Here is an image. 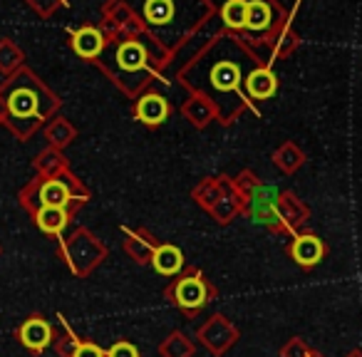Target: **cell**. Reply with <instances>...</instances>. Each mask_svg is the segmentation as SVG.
Segmentation results:
<instances>
[{
	"instance_id": "obj_1",
	"label": "cell",
	"mask_w": 362,
	"mask_h": 357,
	"mask_svg": "<svg viewBox=\"0 0 362 357\" xmlns=\"http://www.w3.org/2000/svg\"><path fill=\"white\" fill-rule=\"evenodd\" d=\"M291 253H293V258L300 263V266L310 268V266H315V263L322 261V256H325V246H322V241L317 236H313V233H305V236H298L296 238Z\"/></svg>"
},
{
	"instance_id": "obj_2",
	"label": "cell",
	"mask_w": 362,
	"mask_h": 357,
	"mask_svg": "<svg viewBox=\"0 0 362 357\" xmlns=\"http://www.w3.org/2000/svg\"><path fill=\"white\" fill-rule=\"evenodd\" d=\"M276 21V11L268 0H248V21L246 28L253 33H263L273 25Z\"/></svg>"
},
{
	"instance_id": "obj_3",
	"label": "cell",
	"mask_w": 362,
	"mask_h": 357,
	"mask_svg": "<svg viewBox=\"0 0 362 357\" xmlns=\"http://www.w3.org/2000/svg\"><path fill=\"white\" fill-rule=\"evenodd\" d=\"M246 90H248V95L256 97V100H268V97L276 95L278 80L271 70H253L246 80Z\"/></svg>"
},
{
	"instance_id": "obj_4",
	"label": "cell",
	"mask_w": 362,
	"mask_h": 357,
	"mask_svg": "<svg viewBox=\"0 0 362 357\" xmlns=\"http://www.w3.org/2000/svg\"><path fill=\"white\" fill-rule=\"evenodd\" d=\"M136 115H139V119L146 122V124H159V122H164L166 115H169V107H166V100L161 95H146L139 100Z\"/></svg>"
},
{
	"instance_id": "obj_5",
	"label": "cell",
	"mask_w": 362,
	"mask_h": 357,
	"mask_svg": "<svg viewBox=\"0 0 362 357\" xmlns=\"http://www.w3.org/2000/svg\"><path fill=\"white\" fill-rule=\"evenodd\" d=\"M176 300L184 308H199L206 303V288L199 278H184L176 288Z\"/></svg>"
},
{
	"instance_id": "obj_6",
	"label": "cell",
	"mask_w": 362,
	"mask_h": 357,
	"mask_svg": "<svg viewBox=\"0 0 362 357\" xmlns=\"http://www.w3.org/2000/svg\"><path fill=\"white\" fill-rule=\"evenodd\" d=\"M117 65L122 67V70L127 72H136L141 70V67L146 65V50L141 42H124V45L119 47V52H117Z\"/></svg>"
},
{
	"instance_id": "obj_7",
	"label": "cell",
	"mask_w": 362,
	"mask_h": 357,
	"mask_svg": "<svg viewBox=\"0 0 362 357\" xmlns=\"http://www.w3.org/2000/svg\"><path fill=\"white\" fill-rule=\"evenodd\" d=\"M21 337L23 342H25L30 350H42V347L50 342V325H47L45 320H37V317H33V320H28L25 325H23L21 330Z\"/></svg>"
},
{
	"instance_id": "obj_8",
	"label": "cell",
	"mask_w": 362,
	"mask_h": 357,
	"mask_svg": "<svg viewBox=\"0 0 362 357\" xmlns=\"http://www.w3.org/2000/svg\"><path fill=\"white\" fill-rule=\"evenodd\" d=\"M72 47H75L77 55H82V57H97L102 52V35L95 28H82V30L75 33V37H72Z\"/></svg>"
},
{
	"instance_id": "obj_9",
	"label": "cell",
	"mask_w": 362,
	"mask_h": 357,
	"mask_svg": "<svg viewBox=\"0 0 362 357\" xmlns=\"http://www.w3.org/2000/svg\"><path fill=\"white\" fill-rule=\"evenodd\" d=\"M184 266V258H181V251L174 246H161L154 251V268L164 276H174V273L181 271Z\"/></svg>"
},
{
	"instance_id": "obj_10",
	"label": "cell",
	"mask_w": 362,
	"mask_h": 357,
	"mask_svg": "<svg viewBox=\"0 0 362 357\" xmlns=\"http://www.w3.org/2000/svg\"><path fill=\"white\" fill-rule=\"evenodd\" d=\"M37 226H40L45 233H60L62 228L67 226V213H65V209L42 206L40 211H37Z\"/></svg>"
},
{
	"instance_id": "obj_11",
	"label": "cell",
	"mask_w": 362,
	"mask_h": 357,
	"mask_svg": "<svg viewBox=\"0 0 362 357\" xmlns=\"http://www.w3.org/2000/svg\"><path fill=\"white\" fill-rule=\"evenodd\" d=\"M40 201L42 206H57V209H65V204L70 201V192H67V187L62 182H57V179H52V182H47L45 187H42L40 192Z\"/></svg>"
},
{
	"instance_id": "obj_12",
	"label": "cell",
	"mask_w": 362,
	"mask_h": 357,
	"mask_svg": "<svg viewBox=\"0 0 362 357\" xmlns=\"http://www.w3.org/2000/svg\"><path fill=\"white\" fill-rule=\"evenodd\" d=\"M221 18L228 28H246L248 21V0H228L221 11Z\"/></svg>"
},
{
	"instance_id": "obj_13",
	"label": "cell",
	"mask_w": 362,
	"mask_h": 357,
	"mask_svg": "<svg viewBox=\"0 0 362 357\" xmlns=\"http://www.w3.org/2000/svg\"><path fill=\"white\" fill-rule=\"evenodd\" d=\"M211 77L218 90H236L238 82H241V70H238V65H231V62H221V65L214 67Z\"/></svg>"
},
{
	"instance_id": "obj_14",
	"label": "cell",
	"mask_w": 362,
	"mask_h": 357,
	"mask_svg": "<svg viewBox=\"0 0 362 357\" xmlns=\"http://www.w3.org/2000/svg\"><path fill=\"white\" fill-rule=\"evenodd\" d=\"M171 13H174L171 0H149V3L144 6V16H146V21H149L151 25L171 21Z\"/></svg>"
},
{
	"instance_id": "obj_15",
	"label": "cell",
	"mask_w": 362,
	"mask_h": 357,
	"mask_svg": "<svg viewBox=\"0 0 362 357\" xmlns=\"http://www.w3.org/2000/svg\"><path fill=\"white\" fill-rule=\"evenodd\" d=\"M37 110V100L30 90H18L16 95L11 97V112L18 117H28Z\"/></svg>"
},
{
	"instance_id": "obj_16",
	"label": "cell",
	"mask_w": 362,
	"mask_h": 357,
	"mask_svg": "<svg viewBox=\"0 0 362 357\" xmlns=\"http://www.w3.org/2000/svg\"><path fill=\"white\" fill-rule=\"evenodd\" d=\"M107 357H139V355H136V350L129 345V342H117V345L110 347Z\"/></svg>"
},
{
	"instance_id": "obj_17",
	"label": "cell",
	"mask_w": 362,
	"mask_h": 357,
	"mask_svg": "<svg viewBox=\"0 0 362 357\" xmlns=\"http://www.w3.org/2000/svg\"><path fill=\"white\" fill-rule=\"evenodd\" d=\"M75 357H105V352L97 345H80L75 350Z\"/></svg>"
}]
</instances>
